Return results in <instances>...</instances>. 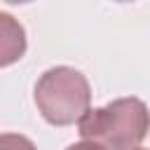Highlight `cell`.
Masks as SVG:
<instances>
[{
    "label": "cell",
    "mask_w": 150,
    "mask_h": 150,
    "mask_svg": "<svg viewBox=\"0 0 150 150\" xmlns=\"http://www.w3.org/2000/svg\"><path fill=\"white\" fill-rule=\"evenodd\" d=\"M26 47H28V40L19 19H14L7 12H0V68H7L21 61V56L26 54Z\"/></svg>",
    "instance_id": "3957f363"
},
{
    "label": "cell",
    "mask_w": 150,
    "mask_h": 150,
    "mask_svg": "<svg viewBox=\"0 0 150 150\" xmlns=\"http://www.w3.org/2000/svg\"><path fill=\"white\" fill-rule=\"evenodd\" d=\"M0 150H38L35 143L21 134H0Z\"/></svg>",
    "instance_id": "277c9868"
},
{
    "label": "cell",
    "mask_w": 150,
    "mask_h": 150,
    "mask_svg": "<svg viewBox=\"0 0 150 150\" xmlns=\"http://www.w3.org/2000/svg\"><path fill=\"white\" fill-rule=\"evenodd\" d=\"M80 136L105 150H134L150 131V112L141 98H115L103 108L87 110L77 122Z\"/></svg>",
    "instance_id": "6da1fadb"
},
{
    "label": "cell",
    "mask_w": 150,
    "mask_h": 150,
    "mask_svg": "<svg viewBox=\"0 0 150 150\" xmlns=\"http://www.w3.org/2000/svg\"><path fill=\"white\" fill-rule=\"evenodd\" d=\"M117 2H131V0H117Z\"/></svg>",
    "instance_id": "52a82bcc"
},
{
    "label": "cell",
    "mask_w": 150,
    "mask_h": 150,
    "mask_svg": "<svg viewBox=\"0 0 150 150\" xmlns=\"http://www.w3.org/2000/svg\"><path fill=\"white\" fill-rule=\"evenodd\" d=\"M66 150H105V148L98 145V143H94V141H82V143H73V145H68Z\"/></svg>",
    "instance_id": "5b68a950"
},
{
    "label": "cell",
    "mask_w": 150,
    "mask_h": 150,
    "mask_svg": "<svg viewBox=\"0 0 150 150\" xmlns=\"http://www.w3.org/2000/svg\"><path fill=\"white\" fill-rule=\"evenodd\" d=\"M5 2H9V5H23V2H30V0H5Z\"/></svg>",
    "instance_id": "8992f818"
},
{
    "label": "cell",
    "mask_w": 150,
    "mask_h": 150,
    "mask_svg": "<svg viewBox=\"0 0 150 150\" xmlns=\"http://www.w3.org/2000/svg\"><path fill=\"white\" fill-rule=\"evenodd\" d=\"M134 150H145V148H134Z\"/></svg>",
    "instance_id": "ba28073f"
},
{
    "label": "cell",
    "mask_w": 150,
    "mask_h": 150,
    "mask_svg": "<svg viewBox=\"0 0 150 150\" xmlns=\"http://www.w3.org/2000/svg\"><path fill=\"white\" fill-rule=\"evenodd\" d=\"M33 96L40 115L54 127H68L80 122L91 103V89L87 77L70 66H54L45 70L35 82Z\"/></svg>",
    "instance_id": "7a4b0ae2"
}]
</instances>
